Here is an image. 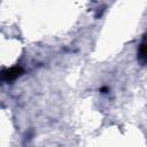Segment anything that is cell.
<instances>
[{
    "instance_id": "1",
    "label": "cell",
    "mask_w": 147,
    "mask_h": 147,
    "mask_svg": "<svg viewBox=\"0 0 147 147\" xmlns=\"http://www.w3.org/2000/svg\"><path fill=\"white\" fill-rule=\"evenodd\" d=\"M22 72V69L18 68V67H14V68H10L8 70H5L2 76H3V79L6 80H13L15 78H17Z\"/></svg>"
},
{
    "instance_id": "2",
    "label": "cell",
    "mask_w": 147,
    "mask_h": 147,
    "mask_svg": "<svg viewBox=\"0 0 147 147\" xmlns=\"http://www.w3.org/2000/svg\"><path fill=\"white\" fill-rule=\"evenodd\" d=\"M140 56L141 57H147V39L141 44V47H140Z\"/></svg>"
}]
</instances>
